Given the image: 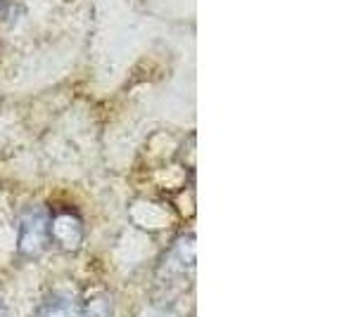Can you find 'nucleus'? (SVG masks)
<instances>
[{"instance_id":"2","label":"nucleus","mask_w":356,"mask_h":317,"mask_svg":"<svg viewBox=\"0 0 356 317\" xmlns=\"http://www.w3.org/2000/svg\"><path fill=\"white\" fill-rule=\"evenodd\" d=\"M41 317H81L69 298H53L41 308Z\"/></svg>"},{"instance_id":"1","label":"nucleus","mask_w":356,"mask_h":317,"mask_svg":"<svg viewBox=\"0 0 356 317\" xmlns=\"http://www.w3.org/2000/svg\"><path fill=\"white\" fill-rule=\"evenodd\" d=\"M48 218H45V211H33L29 213L22 223V251L26 253H36L41 251L48 241Z\"/></svg>"},{"instance_id":"3","label":"nucleus","mask_w":356,"mask_h":317,"mask_svg":"<svg viewBox=\"0 0 356 317\" xmlns=\"http://www.w3.org/2000/svg\"><path fill=\"white\" fill-rule=\"evenodd\" d=\"M0 317H3V315H0Z\"/></svg>"}]
</instances>
